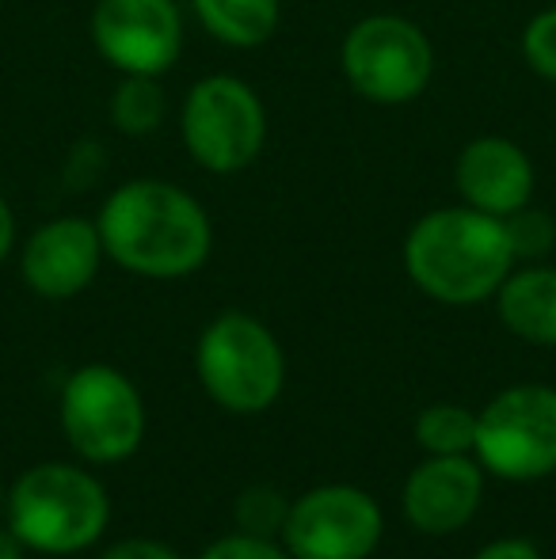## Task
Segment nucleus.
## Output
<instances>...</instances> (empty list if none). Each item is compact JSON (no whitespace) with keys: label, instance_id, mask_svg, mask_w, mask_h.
I'll return each instance as SVG.
<instances>
[{"label":"nucleus","instance_id":"1","mask_svg":"<svg viewBox=\"0 0 556 559\" xmlns=\"http://www.w3.org/2000/svg\"><path fill=\"white\" fill-rule=\"evenodd\" d=\"M104 255L138 278L176 282L202 271L214 251L206 206L168 179H127L96 217Z\"/></svg>","mask_w":556,"mask_h":559},{"label":"nucleus","instance_id":"2","mask_svg":"<svg viewBox=\"0 0 556 559\" xmlns=\"http://www.w3.org/2000/svg\"><path fill=\"white\" fill-rule=\"evenodd\" d=\"M519 266L504 217L465 206L423 214L404 236V271L423 297L450 309L484 305Z\"/></svg>","mask_w":556,"mask_h":559},{"label":"nucleus","instance_id":"3","mask_svg":"<svg viewBox=\"0 0 556 559\" xmlns=\"http://www.w3.org/2000/svg\"><path fill=\"white\" fill-rule=\"evenodd\" d=\"M111 522L107 487L81 464L43 461L8 487L4 525L38 556L88 552Z\"/></svg>","mask_w":556,"mask_h":559},{"label":"nucleus","instance_id":"4","mask_svg":"<svg viewBox=\"0 0 556 559\" xmlns=\"http://www.w3.org/2000/svg\"><path fill=\"white\" fill-rule=\"evenodd\" d=\"M194 373L210 400L229 415H260L286 389V354L279 335L252 312L214 317L194 346Z\"/></svg>","mask_w":556,"mask_h":559},{"label":"nucleus","instance_id":"5","mask_svg":"<svg viewBox=\"0 0 556 559\" xmlns=\"http://www.w3.org/2000/svg\"><path fill=\"white\" fill-rule=\"evenodd\" d=\"M184 148L210 176H237L260 160L268 145V107L260 92L233 73H214L191 84L179 111Z\"/></svg>","mask_w":556,"mask_h":559},{"label":"nucleus","instance_id":"6","mask_svg":"<svg viewBox=\"0 0 556 559\" xmlns=\"http://www.w3.org/2000/svg\"><path fill=\"white\" fill-rule=\"evenodd\" d=\"M340 69L358 99L374 107H404L427 92L435 76V46L419 23L378 12L343 35Z\"/></svg>","mask_w":556,"mask_h":559},{"label":"nucleus","instance_id":"7","mask_svg":"<svg viewBox=\"0 0 556 559\" xmlns=\"http://www.w3.org/2000/svg\"><path fill=\"white\" fill-rule=\"evenodd\" d=\"M61 435L88 464H122L145 442V400L122 369L92 361L69 373L58 400Z\"/></svg>","mask_w":556,"mask_h":559},{"label":"nucleus","instance_id":"8","mask_svg":"<svg viewBox=\"0 0 556 559\" xmlns=\"http://www.w3.org/2000/svg\"><path fill=\"white\" fill-rule=\"evenodd\" d=\"M473 456L507 484H537L556 472V389L507 384L476 412Z\"/></svg>","mask_w":556,"mask_h":559},{"label":"nucleus","instance_id":"9","mask_svg":"<svg viewBox=\"0 0 556 559\" xmlns=\"http://www.w3.org/2000/svg\"><path fill=\"white\" fill-rule=\"evenodd\" d=\"M386 537L378 499L355 484H320L286 510L282 545L294 559H370Z\"/></svg>","mask_w":556,"mask_h":559},{"label":"nucleus","instance_id":"10","mask_svg":"<svg viewBox=\"0 0 556 559\" xmlns=\"http://www.w3.org/2000/svg\"><path fill=\"white\" fill-rule=\"evenodd\" d=\"M88 35L119 76H164L184 53V12L176 0H96Z\"/></svg>","mask_w":556,"mask_h":559},{"label":"nucleus","instance_id":"11","mask_svg":"<svg viewBox=\"0 0 556 559\" xmlns=\"http://www.w3.org/2000/svg\"><path fill=\"white\" fill-rule=\"evenodd\" d=\"M104 240L88 217H54L38 225L20 248V278L43 301H69L96 282Z\"/></svg>","mask_w":556,"mask_h":559},{"label":"nucleus","instance_id":"12","mask_svg":"<svg viewBox=\"0 0 556 559\" xmlns=\"http://www.w3.org/2000/svg\"><path fill=\"white\" fill-rule=\"evenodd\" d=\"M484 464L473 453L461 456H427L404 479L401 507L412 530L427 537H450L465 530L484 502Z\"/></svg>","mask_w":556,"mask_h":559},{"label":"nucleus","instance_id":"13","mask_svg":"<svg viewBox=\"0 0 556 559\" xmlns=\"http://www.w3.org/2000/svg\"><path fill=\"white\" fill-rule=\"evenodd\" d=\"M453 187L465 206L492 217H511L534 202L537 171L530 153L511 138H473L453 160Z\"/></svg>","mask_w":556,"mask_h":559},{"label":"nucleus","instance_id":"14","mask_svg":"<svg viewBox=\"0 0 556 559\" xmlns=\"http://www.w3.org/2000/svg\"><path fill=\"white\" fill-rule=\"evenodd\" d=\"M492 301L514 338L534 346H556V266H514Z\"/></svg>","mask_w":556,"mask_h":559},{"label":"nucleus","instance_id":"15","mask_svg":"<svg viewBox=\"0 0 556 559\" xmlns=\"http://www.w3.org/2000/svg\"><path fill=\"white\" fill-rule=\"evenodd\" d=\"M199 27L229 50H256L279 35L282 0H191Z\"/></svg>","mask_w":556,"mask_h":559},{"label":"nucleus","instance_id":"16","mask_svg":"<svg viewBox=\"0 0 556 559\" xmlns=\"http://www.w3.org/2000/svg\"><path fill=\"white\" fill-rule=\"evenodd\" d=\"M111 126L127 138H149L164 122V88L161 76H119L111 92Z\"/></svg>","mask_w":556,"mask_h":559},{"label":"nucleus","instance_id":"17","mask_svg":"<svg viewBox=\"0 0 556 559\" xmlns=\"http://www.w3.org/2000/svg\"><path fill=\"white\" fill-rule=\"evenodd\" d=\"M416 445L427 456H461L476 449V412L465 404H430L416 415Z\"/></svg>","mask_w":556,"mask_h":559},{"label":"nucleus","instance_id":"18","mask_svg":"<svg viewBox=\"0 0 556 559\" xmlns=\"http://www.w3.org/2000/svg\"><path fill=\"white\" fill-rule=\"evenodd\" d=\"M507 236H511V248L519 263H542L556 243V225L545 210L537 206H522L511 217H504Z\"/></svg>","mask_w":556,"mask_h":559},{"label":"nucleus","instance_id":"19","mask_svg":"<svg viewBox=\"0 0 556 559\" xmlns=\"http://www.w3.org/2000/svg\"><path fill=\"white\" fill-rule=\"evenodd\" d=\"M289 502L282 499L271 487H248L237 499V525L240 533H252V537H282V525H286Z\"/></svg>","mask_w":556,"mask_h":559},{"label":"nucleus","instance_id":"20","mask_svg":"<svg viewBox=\"0 0 556 559\" xmlns=\"http://www.w3.org/2000/svg\"><path fill=\"white\" fill-rule=\"evenodd\" d=\"M522 61L530 66V73L556 84V4L542 8L522 27Z\"/></svg>","mask_w":556,"mask_h":559},{"label":"nucleus","instance_id":"21","mask_svg":"<svg viewBox=\"0 0 556 559\" xmlns=\"http://www.w3.org/2000/svg\"><path fill=\"white\" fill-rule=\"evenodd\" d=\"M199 559H294V556L275 537H252V533L237 530L229 537H217Z\"/></svg>","mask_w":556,"mask_h":559},{"label":"nucleus","instance_id":"22","mask_svg":"<svg viewBox=\"0 0 556 559\" xmlns=\"http://www.w3.org/2000/svg\"><path fill=\"white\" fill-rule=\"evenodd\" d=\"M99 559H184L176 548H168L164 540H153V537H127V540H115L107 545Z\"/></svg>","mask_w":556,"mask_h":559},{"label":"nucleus","instance_id":"23","mask_svg":"<svg viewBox=\"0 0 556 559\" xmlns=\"http://www.w3.org/2000/svg\"><path fill=\"white\" fill-rule=\"evenodd\" d=\"M473 559H545L542 548L527 537H499V540H488Z\"/></svg>","mask_w":556,"mask_h":559},{"label":"nucleus","instance_id":"24","mask_svg":"<svg viewBox=\"0 0 556 559\" xmlns=\"http://www.w3.org/2000/svg\"><path fill=\"white\" fill-rule=\"evenodd\" d=\"M12 248H15V214L4 194H0V263L12 255Z\"/></svg>","mask_w":556,"mask_h":559},{"label":"nucleus","instance_id":"25","mask_svg":"<svg viewBox=\"0 0 556 559\" xmlns=\"http://www.w3.org/2000/svg\"><path fill=\"white\" fill-rule=\"evenodd\" d=\"M0 559H27V545L8 525H0Z\"/></svg>","mask_w":556,"mask_h":559},{"label":"nucleus","instance_id":"26","mask_svg":"<svg viewBox=\"0 0 556 559\" xmlns=\"http://www.w3.org/2000/svg\"><path fill=\"white\" fill-rule=\"evenodd\" d=\"M4 499H8V491H4V484H0V518H4Z\"/></svg>","mask_w":556,"mask_h":559}]
</instances>
